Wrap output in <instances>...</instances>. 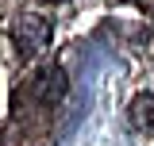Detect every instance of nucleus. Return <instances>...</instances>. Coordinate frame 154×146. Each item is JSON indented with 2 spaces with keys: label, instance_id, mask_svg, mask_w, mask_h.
<instances>
[{
  "label": "nucleus",
  "instance_id": "f257e3e1",
  "mask_svg": "<svg viewBox=\"0 0 154 146\" xmlns=\"http://www.w3.org/2000/svg\"><path fill=\"white\" fill-rule=\"evenodd\" d=\"M12 38L19 42V50L38 54V50L50 46V19L38 16V12H19L12 19Z\"/></svg>",
  "mask_w": 154,
  "mask_h": 146
},
{
  "label": "nucleus",
  "instance_id": "f03ea898",
  "mask_svg": "<svg viewBox=\"0 0 154 146\" xmlns=\"http://www.w3.org/2000/svg\"><path fill=\"white\" fill-rule=\"evenodd\" d=\"M27 92L35 96L42 108H54L58 100L69 92V77H66L62 69H46V73H38L35 81H31V89H27Z\"/></svg>",
  "mask_w": 154,
  "mask_h": 146
},
{
  "label": "nucleus",
  "instance_id": "7ed1b4c3",
  "mask_svg": "<svg viewBox=\"0 0 154 146\" xmlns=\"http://www.w3.org/2000/svg\"><path fill=\"white\" fill-rule=\"evenodd\" d=\"M131 123L139 131H154V96L146 92V96H139L131 104Z\"/></svg>",
  "mask_w": 154,
  "mask_h": 146
},
{
  "label": "nucleus",
  "instance_id": "20e7f679",
  "mask_svg": "<svg viewBox=\"0 0 154 146\" xmlns=\"http://www.w3.org/2000/svg\"><path fill=\"white\" fill-rule=\"evenodd\" d=\"M135 4H139L143 12H150V16H154V0H135Z\"/></svg>",
  "mask_w": 154,
  "mask_h": 146
},
{
  "label": "nucleus",
  "instance_id": "39448f33",
  "mask_svg": "<svg viewBox=\"0 0 154 146\" xmlns=\"http://www.w3.org/2000/svg\"><path fill=\"white\" fill-rule=\"evenodd\" d=\"M38 4H66V0H38Z\"/></svg>",
  "mask_w": 154,
  "mask_h": 146
},
{
  "label": "nucleus",
  "instance_id": "423d86ee",
  "mask_svg": "<svg viewBox=\"0 0 154 146\" xmlns=\"http://www.w3.org/2000/svg\"><path fill=\"white\" fill-rule=\"evenodd\" d=\"M150 54H154V50H150Z\"/></svg>",
  "mask_w": 154,
  "mask_h": 146
}]
</instances>
